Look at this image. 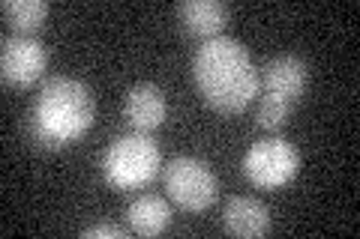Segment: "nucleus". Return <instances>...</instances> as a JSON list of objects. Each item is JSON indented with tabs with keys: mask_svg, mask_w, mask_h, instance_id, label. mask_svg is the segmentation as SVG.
Returning <instances> with one entry per match:
<instances>
[{
	"mask_svg": "<svg viewBox=\"0 0 360 239\" xmlns=\"http://www.w3.org/2000/svg\"><path fill=\"white\" fill-rule=\"evenodd\" d=\"M127 221L132 233L139 236H160L172 224V210L160 195H139L127 207Z\"/></svg>",
	"mask_w": 360,
	"mask_h": 239,
	"instance_id": "11",
	"label": "nucleus"
},
{
	"mask_svg": "<svg viewBox=\"0 0 360 239\" xmlns=\"http://www.w3.org/2000/svg\"><path fill=\"white\" fill-rule=\"evenodd\" d=\"M162 168V153L148 132L120 135L103 156V174L115 189H141Z\"/></svg>",
	"mask_w": 360,
	"mask_h": 239,
	"instance_id": "3",
	"label": "nucleus"
},
{
	"mask_svg": "<svg viewBox=\"0 0 360 239\" xmlns=\"http://www.w3.org/2000/svg\"><path fill=\"white\" fill-rule=\"evenodd\" d=\"M162 183L165 191L177 207H184L189 212H201L217 200L219 179L210 170L207 162H201L195 156H177L165 165L162 170Z\"/></svg>",
	"mask_w": 360,
	"mask_h": 239,
	"instance_id": "4",
	"label": "nucleus"
},
{
	"mask_svg": "<svg viewBox=\"0 0 360 239\" xmlns=\"http://www.w3.org/2000/svg\"><path fill=\"white\" fill-rule=\"evenodd\" d=\"M45 66H49V51L45 45L33 36V33H15V36L4 39L0 48V75L6 84H37V78H42Z\"/></svg>",
	"mask_w": 360,
	"mask_h": 239,
	"instance_id": "6",
	"label": "nucleus"
},
{
	"mask_svg": "<svg viewBox=\"0 0 360 239\" xmlns=\"http://www.w3.org/2000/svg\"><path fill=\"white\" fill-rule=\"evenodd\" d=\"M82 236H84V239H127L129 233L123 231L120 224L99 221V224H94V227H84V231H82Z\"/></svg>",
	"mask_w": 360,
	"mask_h": 239,
	"instance_id": "14",
	"label": "nucleus"
},
{
	"mask_svg": "<svg viewBox=\"0 0 360 239\" xmlns=\"http://www.w3.org/2000/svg\"><path fill=\"white\" fill-rule=\"evenodd\" d=\"M222 224L231 236H264L270 231V210L258 198L238 195L225 203Z\"/></svg>",
	"mask_w": 360,
	"mask_h": 239,
	"instance_id": "9",
	"label": "nucleus"
},
{
	"mask_svg": "<svg viewBox=\"0 0 360 239\" xmlns=\"http://www.w3.org/2000/svg\"><path fill=\"white\" fill-rule=\"evenodd\" d=\"M193 78L210 108L234 114L258 96V69L250 51L231 36L205 39L193 57Z\"/></svg>",
	"mask_w": 360,
	"mask_h": 239,
	"instance_id": "1",
	"label": "nucleus"
},
{
	"mask_svg": "<svg viewBox=\"0 0 360 239\" xmlns=\"http://www.w3.org/2000/svg\"><path fill=\"white\" fill-rule=\"evenodd\" d=\"M177 18L193 36L213 39L222 36V27L229 25V6L219 0H184L177 6Z\"/></svg>",
	"mask_w": 360,
	"mask_h": 239,
	"instance_id": "10",
	"label": "nucleus"
},
{
	"mask_svg": "<svg viewBox=\"0 0 360 239\" xmlns=\"http://www.w3.org/2000/svg\"><path fill=\"white\" fill-rule=\"evenodd\" d=\"M123 114H127L129 126L135 132H153L162 126L165 114H168V102H165V93L156 84L150 81H141L135 84L127 99H123Z\"/></svg>",
	"mask_w": 360,
	"mask_h": 239,
	"instance_id": "8",
	"label": "nucleus"
},
{
	"mask_svg": "<svg viewBox=\"0 0 360 239\" xmlns=\"http://www.w3.org/2000/svg\"><path fill=\"white\" fill-rule=\"evenodd\" d=\"M96 117V99L90 87L78 78H49L42 84L30 114V135L45 150H58L78 141L94 126Z\"/></svg>",
	"mask_w": 360,
	"mask_h": 239,
	"instance_id": "2",
	"label": "nucleus"
},
{
	"mask_svg": "<svg viewBox=\"0 0 360 239\" xmlns=\"http://www.w3.org/2000/svg\"><path fill=\"white\" fill-rule=\"evenodd\" d=\"M300 170V153L285 138H262L243 156V177L258 189H279Z\"/></svg>",
	"mask_w": 360,
	"mask_h": 239,
	"instance_id": "5",
	"label": "nucleus"
},
{
	"mask_svg": "<svg viewBox=\"0 0 360 239\" xmlns=\"http://www.w3.org/2000/svg\"><path fill=\"white\" fill-rule=\"evenodd\" d=\"M258 81H262L264 93L297 102L303 96V90H307V81H309L307 60L297 54H276L267 60L262 75H258Z\"/></svg>",
	"mask_w": 360,
	"mask_h": 239,
	"instance_id": "7",
	"label": "nucleus"
},
{
	"mask_svg": "<svg viewBox=\"0 0 360 239\" xmlns=\"http://www.w3.org/2000/svg\"><path fill=\"white\" fill-rule=\"evenodd\" d=\"M0 9H4V18L21 33H33L51 13L49 0H4Z\"/></svg>",
	"mask_w": 360,
	"mask_h": 239,
	"instance_id": "12",
	"label": "nucleus"
},
{
	"mask_svg": "<svg viewBox=\"0 0 360 239\" xmlns=\"http://www.w3.org/2000/svg\"><path fill=\"white\" fill-rule=\"evenodd\" d=\"M291 108H295V102H288L283 96H274V93H264L262 99H258V111H255L258 126L276 132L279 126H285V123H288Z\"/></svg>",
	"mask_w": 360,
	"mask_h": 239,
	"instance_id": "13",
	"label": "nucleus"
}]
</instances>
